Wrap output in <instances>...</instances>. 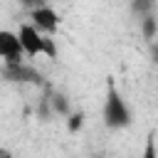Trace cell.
<instances>
[{"instance_id": "1", "label": "cell", "mask_w": 158, "mask_h": 158, "mask_svg": "<svg viewBox=\"0 0 158 158\" xmlns=\"http://www.w3.org/2000/svg\"><path fill=\"white\" fill-rule=\"evenodd\" d=\"M104 123L109 128H126L131 123V109L123 94L116 89L114 79L106 81V101H104Z\"/></svg>"}, {"instance_id": "2", "label": "cell", "mask_w": 158, "mask_h": 158, "mask_svg": "<svg viewBox=\"0 0 158 158\" xmlns=\"http://www.w3.org/2000/svg\"><path fill=\"white\" fill-rule=\"evenodd\" d=\"M20 42L27 57H37V54H47L49 59H57V44L49 35H42L32 22H25L20 27Z\"/></svg>"}, {"instance_id": "3", "label": "cell", "mask_w": 158, "mask_h": 158, "mask_svg": "<svg viewBox=\"0 0 158 158\" xmlns=\"http://www.w3.org/2000/svg\"><path fill=\"white\" fill-rule=\"evenodd\" d=\"M0 57L5 59V67L22 64V57H27V54L22 49V42H20L17 32H10V30L0 32Z\"/></svg>"}, {"instance_id": "4", "label": "cell", "mask_w": 158, "mask_h": 158, "mask_svg": "<svg viewBox=\"0 0 158 158\" xmlns=\"http://www.w3.org/2000/svg\"><path fill=\"white\" fill-rule=\"evenodd\" d=\"M30 22H32L42 35H54L57 27H59V15H57V10L49 7V5H40V7H35V10L30 12Z\"/></svg>"}, {"instance_id": "5", "label": "cell", "mask_w": 158, "mask_h": 158, "mask_svg": "<svg viewBox=\"0 0 158 158\" xmlns=\"http://www.w3.org/2000/svg\"><path fill=\"white\" fill-rule=\"evenodd\" d=\"M141 32L146 40H156V32H158V20L153 15H146L141 17Z\"/></svg>"}, {"instance_id": "6", "label": "cell", "mask_w": 158, "mask_h": 158, "mask_svg": "<svg viewBox=\"0 0 158 158\" xmlns=\"http://www.w3.org/2000/svg\"><path fill=\"white\" fill-rule=\"evenodd\" d=\"M131 7H133V12H138L141 17H146V15L153 12V0H133Z\"/></svg>"}, {"instance_id": "7", "label": "cell", "mask_w": 158, "mask_h": 158, "mask_svg": "<svg viewBox=\"0 0 158 158\" xmlns=\"http://www.w3.org/2000/svg\"><path fill=\"white\" fill-rule=\"evenodd\" d=\"M67 126H69V131H72V133H77V131L84 126V114H81V111H79V114H69Z\"/></svg>"}, {"instance_id": "8", "label": "cell", "mask_w": 158, "mask_h": 158, "mask_svg": "<svg viewBox=\"0 0 158 158\" xmlns=\"http://www.w3.org/2000/svg\"><path fill=\"white\" fill-rule=\"evenodd\" d=\"M52 104H54V111H57V114H62V116H67V114H69L64 96H54V101H52Z\"/></svg>"}, {"instance_id": "9", "label": "cell", "mask_w": 158, "mask_h": 158, "mask_svg": "<svg viewBox=\"0 0 158 158\" xmlns=\"http://www.w3.org/2000/svg\"><path fill=\"white\" fill-rule=\"evenodd\" d=\"M143 158H158V156H156V141H153V136H148V141H146Z\"/></svg>"}, {"instance_id": "10", "label": "cell", "mask_w": 158, "mask_h": 158, "mask_svg": "<svg viewBox=\"0 0 158 158\" xmlns=\"http://www.w3.org/2000/svg\"><path fill=\"white\" fill-rule=\"evenodd\" d=\"M153 62H158V42L153 44Z\"/></svg>"}, {"instance_id": "11", "label": "cell", "mask_w": 158, "mask_h": 158, "mask_svg": "<svg viewBox=\"0 0 158 158\" xmlns=\"http://www.w3.org/2000/svg\"><path fill=\"white\" fill-rule=\"evenodd\" d=\"M2 158H10V153H7V151H2Z\"/></svg>"}]
</instances>
